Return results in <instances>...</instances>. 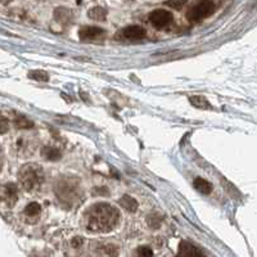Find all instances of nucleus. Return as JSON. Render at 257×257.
I'll use <instances>...</instances> for the list:
<instances>
[{
  "mask_svg": "<svg viewBox=\"0 0 257 257\" xmlns=\"http://www.w3.org/2000/svg\"><path fill=\"white\" fill-rule=\"evenodd\" d=\"M66 187H70V184H66V183H64V181H62V183H61V185H58V188H57V189H61V191H66ZM73 185H71V188H68V189H67V191L70 192L71 194H75V188H72ZM58 195L59 197H61V198H64V197H66V195H64V193H62V192H58Z\"/></svg>",
  "mask_w": 257,
  "mask_h": 257,
  "instance_id": "nucleus-20",
  "label": "nucleus"
},
{
  "mask_svg": "<svg viewBox=\"0 0 257 257\" xmlns=\"http://www.w3.org/2000/svg\"><path fill=\"white\" fill-rule=\"evenodd\" d=\"M87 17L90 18V20H93V21H106V18H107V11L102 7H94L91 8L90 11L87 12Z\"/></svg>",
  "mask_w": 257,
  "mask_h": 257,
  "instance_id": "nucleus-12",
  "label": "nucleus"
},
{
  "mask_svg": "<svg viewBox=\"0 0 257 257\" xmlns=\"http://www.w3.org/2000/svg\"><path fill=\"white\" fill-rule=\"evenodd\" d=\"M28 77L30 79H32V80H36V81H48L49 80V75L45 72V71H42V70H35V71H30L28 72Z\"/></svg>",
  "mask_w": 257,
  "mask_h": 257,
  "instance_id": "nucleus-17",
  "label": "nucleus"
},
{
  "mask_svg": "<svg viewBox=\"0 0 257 257\" xmlns=\"http://www.w3.org/2000/svg\"><path fill=\"white\" fill-rule=\"evenodd\" d=\"M172 20H174L172 13L166 9H154L150 14V22L158 30L167 27L169 24H171Z\"/></svg>",
  "mask_w": 257,
  "mask_h": 257,
  "instance_id": "nucleus-4",
  "label": "nucleus"
},
{
  "mask_svg": "<svg viewBox=\"0 0 257 257\" xmlns=\"http://www.w3.org/2000/svg\"><path fill=\"white\" fill-rule=\"evenodd\" d=\"M138 255L139 256H153V251L152 248H150V247L147 246H142L138 248Z\"/></svg>",
  "mask_w": 257,
  "mask_h": 257,
  "instance_id": "nucleus-21",
  "label": "nucleus"
},
{
  "mask_svg": "<svg viewBox=\"0 0 257 257\" xmlns=\"http://www.w3.org/2000/svg\"><path fill=\"white\" fill-rule=\"evenodd\" d=\"M106 36V30L97 26H84L79 31V38L83 42H97Z\"/></svg>",
  "mask_w": 257,
  "mask_h": 257,
  "instance_id": "nucleus-6",
  "label": "nucleus"
},
{
  "mask_svg": "<svg viewBox=\"0 0 257 257\" xmlns=\"http://www.w3.org/2000/svg\"><path fill=\"white\" fill-rule=\"evenodd\" d=\"M72 244H73V247H75V248H79V247L83 244V239H81V238H79V236H76V238L73 239Z\"/></svg>",
  "mask_w": 257,
  "mask_h": 257,
  "instance_id": "nucleus-23",
  "label": "nucleus"
},
{
  "mask_svg": "<svg viewBox=\"0 0 257 257\" xmlns=\"http://www.w3.org/2000/svg\"><path fill=\"white\" fill-rule=\"evenodd\" d=\"M189 102L193 107L199 108V109H212L211 103L203 95H192L189 97Z\"/></svg>",
  "mask_w": 257,
  "mask_h": 257,
  "instance_id": "nucleus-10",
  "label": "nucleus"
},
{
  "mask_svg": "<svg viewBox=\"0 0 257 257\" xmlns=\"http://www.w3.org/2000/svg\"><path fill=\"white\" fill-rule=\"evenodd\" d=\"M9 1H12V0H1V3H3L4 5H5V4L9 3Z\"/></svg>",
  "mask_w": 257,
  "mask_h": 257,
  "instance_id": "nucleus-24",
  "label": "nucleus"
},
{
  "mask_svg": "<svg viewBox=\"0 0 257 257\" xmlns=\"http://www.w3.org/2000/svg\"><path fill=\"white\" fill-rule=\"evenodd\" d=\"M187 3H188V0H167L165 4H166L167 7L175 9V11H180V9L184 8V5Z\"/></svg>",
  "mask_w": 257,
  "mask_h": 257,
  "instance_id": "nucleus-19",
  "label": "nucleus"
},
{
  "mask_svg": "<svg viewBox=\"0 0 257 257\" xmlns=\"http://www.w3.org/2000/svg\"><path fill=\"white\" fill-rule=\"evenodd\" d=\"M194 188L202 194H210L212 192V184L209 180H206L203 177H195L194 179Z\"/></svg>",
  "mask_w": 257,
  "mask_h": 257,
  "instance_id": "nucleus-11",
  "label": "nucleus"
},
{
  "mask_svg": "<svg viewBox=\"0 0 257 257\" xmlns=\"http://www.w3.org/2000/svg\"><path fill=\"white\" fill-rule=\"evenodd\" d=\"M43 156L45 157L46 160L49 161H58L62 158V153L58 148H54V147H44L42 150Z\"/></svg>",
  "mask_w": 257,
  "mask_h": 257,
  "instance_id": "nucleus-13",
  "label": "nucleus"
},
{
  "mask_svg": "<svg viewBox=\"0 0 257 257\" xmlns=\"http://www.w3.org/2000/svg\"><path fill=\"white\" fill-rule=\"evenodd\" d=\"M40 211H42V206L39 205L38 202H31V203H28L27 206H26V209H24V214L27 216H30V217H34V216H38L39 214H40Z\"/></svg>",
  "mask_w": 257,
  "mask_h": 257,
  "instance_id": "nucleus-16",
  "label": "nucleus"
},
{
  "mask_svg": "<svg viewBox=\"0 0 257 257\" xmlns=\"http://www.w3.org/2000/svg\"><path fill=\"white\" fill-rule=\"evenodd\" d=\"M118 220L120 211L105 202L90 206L84 214V224L90 233H108L117 225Z\"/></svg>",
  "mask_w": 257,
  "mask_h": 257,
  "instance_id": "nucleus-1",
  "label": "nucleus"
},
{
  "mask_svg": "<svg viewBox=\"0 0 257 257\" xmlns=\"http://www.w3.org/2000/svg\"><path fill=\"white\" fill-rule=\"evenodd\" d=\"M179 257H198V256H205V254L202 252L199 248H197L195 246H193L189 242H181L179 244V252H177Z\"/></svg>",
  "mask_w": 257,
  "mask_h": 257,
  "instance_id": "nucleus-7",
  "label": "nucleus"
},
{
  "mask_svg": "<svg viewBox=\"0 0 257 257\" xmlns=\"http://www.w3.org/2000/svg\"><path fill=\"white\" fill-rule=\"evenodd\" d=\"M215 12V3L212 0H197L187 12V18L191 22H199L210 17Z\"/></svg>",
  "mask_w": 257,
  "mask_h": 257,
  "instance_id": "nucleus-3",
  "label": "nucleus"
},
{
  "mask_svg": "<svg viewBox=\"0 0 257 257\" xmlns=\"http://www.w3.org/2000/svg\"><path fill=\"white\" fill-rule=\"evenodd\" d=\"M17 192L18 188L14 183H8L3 187V201L9 207H13L14 203L17 202Z\"/></svg>",
  "mask_w": 257,
  "mask_h": 257,
  "instance_id": "nucleus-8",
  "label": "nucleus"
},
{
  "mask_svg": "<svg viewBox=\"0 0 257 257\" xmlns=\"http://www.w3.org/2000/svg\"><path fill=\"white\" fill-rule=\"evenodd\" d=\"M54 17H56V20L58 22H68L71 20V12L68 11V9H66V8H58V9H56V12H54Z\"/></svg>",
  "mask_w": 257,
  "mask_h": 257,
  "instance_id": "nucleus-15",
  "label": "nucleus"
},
{
  "mask_svg": "<svg viewBox=\"0 0 257 257\" xmlns=\"http://www.w3.org/2000/svg\"><path fill=\"white\" fill-rule=\"evenodd\" d=\"M144 38H146V28H143L142 26H138V24H131V26L122 28L117 35V39L128 40V42H138Z\"/></svg>",
  "mask_w": 257,
  "mask_h": 257,
  "instance_id": "nucleus-5",
  "label": "nucleus"
},
{
  "mask_svg": "<svg viewBox=\"0 0 257 257\" xmlns=\"http://www.w3.org/2000/svg\"><path fill=\"white\" fill-rule=\"evenodd\" d=\"M0 125H1V128H0V134L3 135L5 134L8 130V120L4 116H1V122H0Z\"/></svg>",
  "mask_w": 257,
  "mask_h": 257,
  "instance_id": "nucleus-22",
  "label": "nucleus"
},
{
  "mask_svg": "<svg viewBox=\"0 0 257 257\" xmlns=\"http://www.w3.org/2000/svg\"><path fill=\"white\" fill-rule=\"evenodd\" d=\"M13 122L18 128H31L34 126V122L30 121L24 115H17L14 117Z\"/></svg>",
  "mask_w": 257,
  "mask_h": 257,
  "instance_id": "nucleus-14",
  "label": "nucleus"
},
{
  "mask_svg": "<svg viewBox=\"0 0 257 257\" xmlns=\"http://www.w3.org/2000/svg\"><path fill=\"white\" fill-rule=\"evenodd\" d=\"M118 203H120L121 207H124V209L128 212H136L138 211V207H139V203H138V201H136L134 197H131V195H128V194L122 195L121 198H120V201H118Z\"/></svg>",
  "mask_w": 257,
  "mask_h": 257,
  "instance_id": "nucleus-9",
  "label": "nucleus"
},
{
  "mask_svg": "<svg viewBox=\"0 0 257 257\" xmlns=\"http://www.w3.org/2000/svg\"><path fill=\"white\" fill-rule=\"evenodd\" d=\"M147 222H148L150 229H158L161 226V222H162V217L157 214H150L147 217Z\"/></svg>",
  "mask_w": 257,
  "mask_h": 257,
  "instance_id": "nucleus-18",
  "label": "nucleus"
},
{
  "mask_svg": "<svg viewBox=\"0 0 257 257\" xmlns=\"http://www.w3.org/2000/svg\"><path fill=\"white\" fill-rule=\"evenodd\" d=\"M18 179L24 191L32 192L43 183V170L38 165H24L18 171Z\"/></svg>",
  "mask_w": 257,
  "mask_h": 257,
  "instance_id": "nucleus-2",
  "label": "nucleus"
}]
</instances>
